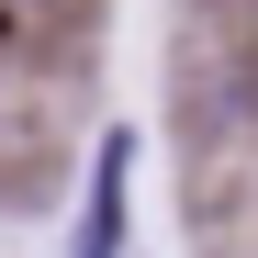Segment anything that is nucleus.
<instances>
[{"label": "nucleus", "mask_w": 258, "mask_h": 258, "mask_svg": "<svg viewBox=\"0 0 258 258\" xmlns=\"http://www.w3.org/2000/svg\"><path fill=\"white\" fill-rule=\"evenodd\" d=\"M112 236H123V146H101V191L79 213V258H112Z\"/></svg>", "instance_id": "obj_1"}]
</instances>
